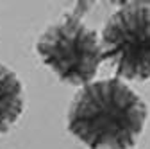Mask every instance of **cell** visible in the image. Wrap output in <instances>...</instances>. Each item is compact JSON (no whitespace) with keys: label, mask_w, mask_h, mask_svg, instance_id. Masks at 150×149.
<instances>
[{"label":"cell","mask_w":150,"mask_h":149,"mask_svg":"<svg viewBox=\"0 0 150 149\" xmlns=\"http://www.w3.org/2000/svg\"><path fill=\"white\" fill-rule=\"evenodd\" d=\"M84 6L64 13L38 38L36 50L41 61L54 70L63 83L84 86L93 81L102 58L100 36L82 20Z\"/></svg>","instance_id":"7a4b0ae2"},{"label":"cell","mask_w":150,"mask_h":149,"mask_svg":"<svg viewBox=\"0 0 150 149\" xmlns=\"http://www.w3.org/2000/svg\"><path fill=\"white\" fill-rule=\"evenodd\" d=\"M146 117V102L125 81L109 77L81 86L66 126L88 149H132Z\"/></svg>","instance_id":"6da1fadb"},{"label":"cell","mask_w":150,"mask_h":149,"mask_svg":"<svg viewBox=\"0 0 150 149\" xmlns=\"http://www.w3.org/2000/svg\"><path fill=\"white\" fill-rule=\"evenodd\" d=\"M100 47L118 79H150V4H120L104 25Z\"/></svg>","instance_id":"3957f363"},{"label":"cell","mask_w":150,"mask_h":149,"mask_svg":"<svg viewBox=\"0 0 150 149\" xmlns=\"http://www.w3.org/2000/svg\"><path fill=\"white\" fill-rule=\"evenodd\" d=\"M23 113V85L16 72L0 63V135L7 133Z\"/></svg>","instance_id":"277c9868"}]
</instances>
